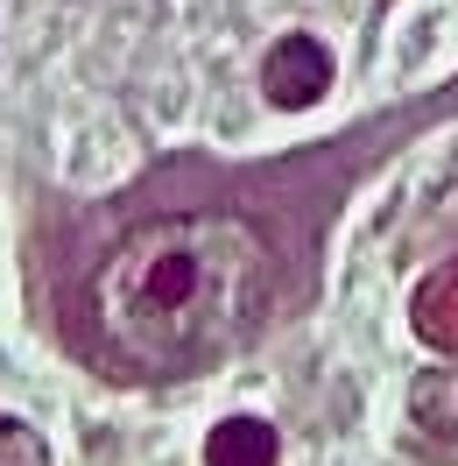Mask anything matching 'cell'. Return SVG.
Returning a JSON list of instances; mask_svg holds the SVG:
<instances>
[{"mask_svg":"<svg viewBox=\"0 0 458 466\" xmlns=\"http://www.w3.org/2000/svg\"><path fill=\"white\" fill-rule=\"evenodd\" d=\"M275 297V255L233 212L148 219L85 290L92 360L120 381H184L247 347Z\"/></svg>","mask_w":458,"mask_h":466,"instance_id":"6da1fadb","label":"cell"},{"mask_svg":"<svg viewBox=\"0 0 458 466\" xmlns=\"http://www.w3.org/2000/svg\"><path fill=\"white\" fill-rule=\"evenodd\" d=\"M332 92V50L317 43V35H283V43H268V57H261V99L268 106H283V114H304Z\"/></svg>","mask_w":458,"mask_h":466,"instance_id":"7a4b0ae2","label":"cell"},{"mask_svg":"<svg viewBox=\"0 0 458 466\" xmlns=\"http://www.w3.org/2000/svg\"><path fill=\"white\" fill-rule=\"evenodd\" d=\"M409 325H416V339L437 353H458V262H437L416 283L409 297Z\"/></svg>","mask_w":458,"mask_h":466,"instance_id":"3957f363","label":"cell"},{"mask_svg":"<svg viewBox=\"0 0 458 466\" xmlns=\"http://www.w3.org/2000/svg\"><path fill=\"white\" fill-rule=\"evenodd\" d=\"M275 452H283V438L261 417H226L204 438V466H275Z\"/></svg>","mask_w":458,"mask_h":466,"instance_id":"277c9868","label":"cell"},{"mask_svg":"<svg viewBox=\"0 0 458 466\" xmlns=\"http://www.w3.org/2000/svg\"><path fill=\"white\" fill-rule=\"evenodd\" d=\"M409 417L430 438H452L458 445V368H430V375L409 381Z\"/></svg>","mask_w":458,"mask_h":466,"instance_id":"5b68a950","label":"cell"},{"mask_svg":"<svg viewBox=\"0 0 458 466\" xmlns=\"http://www.w3.org/2000/svg\"><path fill=\"white\" fill-rule=\"evenodd\" d=\"M0 466H50V445H43L29 424L0 417Z\"/></svg>","mask_w":458,"mask_h":466,"instance_id":"8992f818","label":"cell"}]
</instances>
